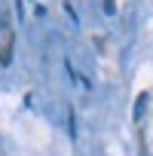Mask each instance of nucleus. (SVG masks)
Returning <instances> with one entry per match:
<instances>
[{
  "label": "nucleus",
  "mask_w": 153,
  "mask_h": 156,
  "mask_svg": "<svg viewBox=\"0 0 153 156\" xmlns=\"http://www.w3.org/2000/svg\"><path fill=\"white\" fill-rule=\"evenodd\" d=\"M12 46H16V31H12V19L3 16L0 19V64H9L12 61Z\"/></svg>",
  "instance_id": "f257e3e1"
}]
</instances>
